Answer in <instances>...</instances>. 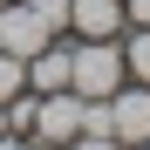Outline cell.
I'll return each mask as SVG.
<instances>
[{
  "instance_id": "cell-1",
  "label": "cell",
  "mask_w": 150,
  "mask_h": 150,
  "mask_svg": "<svg viewBox=\"0 0 150 150\" xmlns=\"http://www.w3.org/2000/svg\"><path fill=\"white\" fill-rule=\"evenodd\" d=\"M130 82L123 75V34H109V41H75V62H68V89L75 96H89V103H109V96Z\"/></svg>"
},
{
  "instance_id": "cell-2",
  "label": "cell",
  "mask_w": 150,
  "mask_h": 150,
  "mask_svg": "<svg viewBox=\"0 0 150 150\" xmlns=\"http://www.w3.org/2000/svg\"><path fill=\"white\" fill-rule=\"evenodd\" d=\"M48 41H55V28L41 21L34 0H7V7H0V48H7L14 62H28L34 48H48Z\"/></svg>"
},
{
  "instance_id": "cell-3",
  "label": "cell",
  "mask_w": 150,
  "mask_h": 150,
  "mask_svg": "<svg viewBox=\"0 0 150 150\" xmlns=\"http://www.w3.org/2000/svg\"><path fill=\"white\" fill-rule=\"evenodd\" d=\"M103 109H109V137L116 143H150V82H123Z\"/></svg>"
},
{
  "instance_id": "cell-4",
  "label": "cell",
  "mask_w": 150,
  "mask_h": 150,
  "mask_svg": "<svg viewBox=\"0 0 150 150\" xmlns=\"http://www.w3.org/2000/svg\"><path fill=\"white\" fill-rule=\"evenodd\" d=\"M68 62H75V48L55 34L48 48H34V55H28V89H34V96H55V89H68Z\"/></svg>"
},
{
  "instance_id": "cell-5",
  "label": "cell",
  "mask_w": 150,
  "mask_h": 150,
  "mask_svg": "<svg viewBox=\"0 0 150 150\" xmlns=\"http://www.w3.org/2000/svg\"><path fill=\"white\" fill-rule=\"evenodd\" d=\"M68 28L89 34V41H109V34L130 28V21H123V0H68Z\"/></svg>"
},
{
  "instance_id": "cell-6",
  "label": "cell",
  "mask_w": 150,
  "mask_h": 150,
  "mask_svg": "<svg viewBox=\"0 0 150 150\" xmlns=\"http://www.w3.org/2000/svg\"><path fill=\"white\" fill-rule=\"evenodd\" d=\"M123 75L150 82V28H123Z\"/></svg>"
},
{
  "instance_id": "cell-7",
  "label": "cell",
  "mask_w": 150,
  "mask_h": 150,
  "mask_svg": "<svg viewBox=\"0 0 150 150\" xmlns=\"http://www.w3.org/2000/svg\"><path fill=\"white\" fill-rule=\"evenodd\" d=\"M28 89V62H14L7 48H0V103H7V96H21Z\"/></svg>"
},
{
  "instance_id": "cell-8",
  "label": "cell",
  "mask_w": 150,
  "mask_h": 150,
  "mask_svg": "<svg viewBox=\"0 0 150 150\" xmlns=\"http://www.w3.org/2000/svg\"><path fill=\"white\" fill-rule=\"evenodd\" d=\"M62 150H123V143H116L109 130H82V137H68Z\"/></svg>"
},
{
  "instance_id": "cell-9",
  "label": "cell",
  "mask_w": 150,
  "mask_h": 150,
  "mask_svg": "<svg viewBox=\"0 0 150 150\" xmlns=\"http://www.w3.org/2000/svg\"><path fill=\"white\" fill-rule=\"evenodd\" d=\"M0 150H34V137H21V130H0Z\"/></svg>"
},
{
  "instance_id": "cell-10",
  "label": "cell",
  "mask_w": 150,
  "mask_h": 150,
  "mask_svg": "<svg viewBox=\"0 0 150 150\" xmlns=\"http://www.w3.org/2000/svg\"><path fill=\"white\" fill-rule=\"evenodd\" d=\"M0 130H7V103H0Z\"/></svg>"
},
{
  "instance_id": "cell-11",
  "label": "cell",
  "mask_w": 150,
  "mask_h": 150,
  "mask_svg": "<svg viewBox=\"0 0 150 150\" xmlns=\"http://www.w3.org/2000/svg\"><path fill=\"white\" fill-rule=\"evenodd\" d=\"M34 150H62V143H34Z\"/></svg>"
},
{
  "instance_id": "cell-12",
  "label": "cell",
  "mask_w": 150,
  "mask_h": 150,
  "mask_svg": "<svg viewBox=\"0 0 150 150\" xmlns=\"http://www.w3.org/2000/svg\"><path fill=\"white\" fill-rule=\"evenodd\" d=\"M123 150H150V143H123Z\"/></svg>"
},
{
  "instance_id": "cell-13",
  "label": "cell",
  "mask_w": 150,
  "mask_h": 150,
  "mask_svg": "<svg viewBox=\"0 0 150 150\" xmlns=\"http://www.w3.org/2000/svg\"><path fill=\"white\" fill-rule=\"evenodd\" d=\"M0 7H7V0H0Z\"/></svg>"
}]
</instances>
